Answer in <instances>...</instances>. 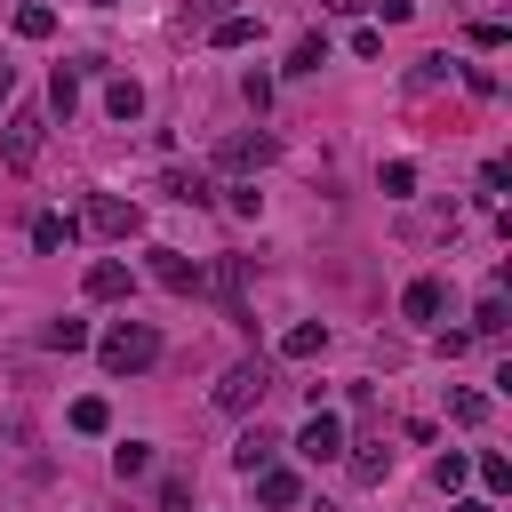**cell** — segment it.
Wrapping results in <instances>:
<instances>
[{
  "label": "cell",
  "mask_w": 512,
  "mask_h": 512,
  "mask_svg": "<svg viewBox=\"0 0 512 512\" xmlns=\"http://www.w3.org/2000/svg\"><path fill=\"white\" fill-rule=\"evenodd\" d=\"M448 512H496V496H464V488H456V496H448Z\"/></svg>",
  "instance_id": "8d00e7d4"
},
{
  "label": "cell",
  "mask_w": 512,
  "mask_h": 512,
  "mask_svg": "<svg viewBox=\"0 0 512 512\" xmlns=\"http://www.w3.org/2000/svg\"><path fill=\"white\" fill-rule=\"evenodd\" d=\"M344 440H352V432H344V416H336V408H312V416L296 424V440H280V448H296L304 464H336V456H344Z\"/></svg>",
  "instance_id": "8992f818"
},
{
  "label": "cell",
  "mask_w": 512,
  "mask_h": 512,
  "mask_svg": "<svg viewBox=\"0 0 512 512\" xmlns=\"http://www.w3.org/2000/svg\"><path fill=\"white\" fill-rule=\"evenodd\" d=\"M272 456H280V440H272V432H264V424H240V440H232V472H240V480H248V472H264V464H272Z\"/></svg>",
  "instance_id": "2e32d148"
},
{
  "label": "cell",
  "mask_w": 512,
  "mask_h": 512,
  "mask_svg": "<svg viewBox=\"0 0 512 512\" xmlns=\"http://www.w3.org/2000/svg\"><path fill=\"white\" fill-rule=\"evenodd\" d=\"M232 8H248V0H184V24H200V32H208V24H216V16H232Z\"/></svg>",
  "instance_id": "1f68e13d"
},
{
  "label": "cell",
  "mask_w": 512,
  "mask_h": 512,
  "mask_svg": "<svg viewBox=\"0 0 512 512\" xmlns=\"http://www.w3.org/2000/svg\"><path fill=\"white\" fill-rule=\"evenodd\" d=\"M144 104H152V96H144V80H128V72H112V80H104V120L136 128V120H144Z\"/></svg>",
  "instance_id": "8fae6325"
},
{
  "label": "cell",
  "mask_w": 512,
  "mask_h": 512,
  "mask_svg": "<svg viewBox=\"0 0 512 512\" xmlns=\"http://www.w3.org/2000/svg\"><path fill=\"white\" fill-rule=\"evenodd\" d=\"M472 472H480V496H504V488H512V464H504L496 448H488V456H480Z\"/></svg>",
  "instance_id": "4dcf8cb0"
},
{
  "label": "cell",
  "mask_w": 512,
  "mask_h": 512,
  "mask_svg": "<svg viewBox=\"0 0 512 512\" xmlns=\"http://www.w3.org/2000/svg\"><path fill=\"white\" fill-rule=\"evenodd\" d=\"M472 48H488V56H496V48H504V24H496V16H480V24H472Z\"/></svg>",
  "instance_id": "e575fe53"
},
{
  "label": "cell",
  "mask_w": 512,
  "mask_h": 512,
  "mask_svg": "<svg viewBox=\"0 0 512 512\" xmlns=\"http://www.w3.org/2000/svg\"><path fill=\"white\" fill-rule=\"evenodd\" d=\"M40 344H48V352H88V344H96V328H88L80 312H56V320L40 328Z\"/></svg>",
  "instance_id": "d6986e66"
},
{
  "label": "cell",
  "mask_w": 512,
  "mask_h": 512,
  "mask_svg": "<svg viewBox=\"0 0 512 512\" xmlns=\"http://www.w3.org/2000/svg\"><path fill=\"white\" fill-rule=\"evenodd\" d=\"M272 160H280V136L272 128H240V136L216 144V176H264Z\"/></svg>",
  "instance_id": "277c9868"
},
{
  "label": "cell",
  "mask_w": 512,
  "mask_h": 512,
  "mask_svg": "<svg viewBox=\"0 0 512 512\" xmlns=\"http://www.w3.org/2000/svg\"><path fill=\"white\" fill-rule=\"evenodd\" d=\"M448 424H464V432H472V424H488V392L456 384V392H448Z\"/></svg>",
  "instance_id": "484cf974"
},
{
  "label": "cell",
  "mask_w": 512,
  "mask_h": 512,
  "mask_svg": "<svg viewBox=\"0 0 512 512\" xmlns=\"http://www.w3.org/2000/svg\"><path fill=\"white\" fill-rule=\"evenodd\" d=\"M40 136H48V104H8V112H0V160H8L16 176H32Z\"/></svg>",
  "instance_id": "3957f363"
},
{
  "label": "cell",
  "mask_w": 512,
  "mask_h": 512,
  "mask_svg": "<svg viewBox=\"0 0 512 512\" xmlns=\"http://www.w3.org/2000/svg\"><path fill=\"white\" fill-rule=\"evenodd\" d=\"M504 184H512V168L504 160H480V200H504Z\"/></svg>",
  "instance_id": "836d02e7"
},
{
  "label": "cell",
  "mask_w": 512,
  "mask_h": 512,
  "mask_svg": "<svg viewBox=\"0 0 512 512\" xmlns=\"http://www.w3.org/2000/svg\"><path fill=\"white\" fill-rule=\"evenodd\" d=\"M224 192V208L232 216H264V192H256V176H232V184H216Z\"/></svg>",
  "instance_id": "f1b7e54d"
},
{
  "label": "cell",
  "mask_w": 512,
  "mask_h": 512,
  "mask_svg": "<svg viewBox=\"0 0 512 512\" xmlns=\"http://www.w3.org/2000/svg\"><path fill=\"white\" fill-rule=\"evenodd\" d=\"M80 80H88L80 64H56V80H48V120H72V112H80Z\"/></svg>",
  "instance_id": "ffe728a7"
},
{
  "label": "cell",
  "mask_w": 512,
  "mask_h": 512,
  "mask_svg": "<svg viewBox=\"0 0 512 512\" xmlns=\"http://www.w3.org/2000/svg\"><path fill=\"white\" fill-rule=\"evenodd\" d=\"M152 496H160V512H200V496H192V480H184V472H160V480H152Z\"/></svg>",
  "instance_id": "4316f807"
},
{
  "label": "cell",
  "mask_w": 512,
  "mask_h": 512,
  "mask_svg": "<svg viewBox=\"0 0 512 512\" xmlns=\"http://www.w3.org/2000/svg\"><path fill=\"white\" fill-rule=\"evenodd\" d=\"M144 272H152L168 296H208V264H192L184 248H144Z\"/></svg>",
  "instance_id": "52a82bcc"
},
{
  "label": "cell",
  "mask_w": 512,
  "mask_h": 512,
  "mask_svg": "<svg viewBox=\"0 0 512 512\" xmlns=\"http://www.w3.org/2000/svg\"><path fill=\"white\" fill-rule=\"evenodd\" d=\"M320 64H336V40H328V32H296V48H288L280 72H288V80H312Z\"/></svg>",
  "instance_id": "5bb4252c"
},
{
  "label": "cell",
  "mask_w": 512,
  "mask_h": 512,
  "mask_svg": "<svg viewBox=\"0 0 512 512\" xmlns=\"http://www.w3.org/2000/svg\"><path fill=\"white\" fill-rule=\"evenodd\" d=\"M160 328L152 320H112V328H96V368L104 376H144V368H160Z\"/></svg>",
  "instance_id": "6da1fadb"
},
{
  "label": "cell",
  "mask_w": 512,
  "mask_h": 512,
  "mask_svg": "<svg viewBox=\"0 0 512 512\" xmlns=\"http://www.w3.org/2000/svg\"><path fill=\"white\" fill-rule=\"evenodd\" d=\"M256 40H264V16L256 8H232V16L208 24V48H256Z\"/></svg>",
  "instance_id": "4fadbf2b"
},
{
  "label": "cell",
  "mask_w": 512,
  "mask_h": 512,
  "mask_svg": "<svg viewBox=\"0 0 512 512\" xmlns=\"http://www.w3.org/2000/svg\"><path fill=\"white\" fill-rule=\"evenodd\" d=\"M456 64H464V56L432 48V56H416V72H408V80H416V88H440V80H456Z\"/></svg>",
  "instance_id": "83f0119b"
},
{
  "label": "cell",
  "mask_w": 512,
  "mask_h": 512,
  "mask_svg": "<svg viewBox=\"0 0 512 512\" xmlns=\"http://www.w3.org/2000/svg\"><path fill=\"white\" fill-rule=\"evenodd\" d=\"M248 488H256V504H264V512H296V504H304V472H296V464H280V456H272L264 472H248Z\"/></svg>",
  "instance_id": "9c48e42d"
},
{
  "label": "cell",
  "mask_w": 512,
  "mask_h": 512,
  "mask_svg": "<svg viewBox=\"0 0 512 512\" xmlns=\"http://www.w3.org/2000/svg\"><path fill=\"white\" fill-rule=\"evenodd\" d=\"M8 24H16V40H56V8H48V0H24Z\"/></svg>",
  "instance_id": "7402d4cb"
},
{
  "label": "cell",
  "mask_w": 512,
  "mask_h": 512,
  "mask_svg": "<svg viewBox=\"0 0 512 512\" xmlns=\"http://www.w3.org/2000/svg\"><path fill=\"white\" fill-rule=\"evenodd\" d=\"M72 240H80V216H56V208L32 216V256H56V248H72Z\"/></svg>",
  "instance_id": "ac0fdd59"
},
{
  "label": "cell",
  "mask_w": 512,
  "mask_h": 512,
  "mask_svg": "<svg viewBox=\"0 0 512 512\" xmlns=\"http://www.w3.org/2000/svg\"><path fill=\"white\" fill-rule=\"evenodd\" d=\"M160 192H168V200H184V208H216V176H208V168H168V176H160Z\"/></svg>",
  "instance_id": "9a60e30c"
},
{
  "label": "cell",
  "mask_w": 512,
  "mask_h": 512,
  "mask_svg": "<svg viewBox=\"0 0 512 512\" xmlns=\"http://www.w3.org/2000/svg\"><path fill=\"white\" fill-rule=\"evenodd\" d=\"M336 464H344L360 488H376V480L392 472V448H384V440H344V456H336Z\"/></svg>",
  "instance_id": "7c38bea8"
},
{
  "label": "cell",
  "mask_w": 512,
  "mask_h": 512,
  "mask_svg": "<svg viewBox=\"0 0 512 512\" xmlns=\"http://www.w3.org/2000/svg\"><path fill=\"white\" fill-rule=\"evenodd\" d=\"M328 16H368V0H320Z\"/></svg>",
  "instance_id": "74e56055"
},
{
  "label": "cell",
  "mask_w": 512,
  "mask_h": 512,
  "mask_svg": "<svg viewBox=\"0 0 512 512\" xmlns=\"http://www.w3.org/2000/svg\"><path fill=\"white\" fill-rule=\"evenodd\" d=\"M368 8H376L384 24H408V16H416V0H368Z\"/></svg>",
  "instance_id": "d590c367"
},
{
  "label": "cell",
  "mask_w": 512,
  "mask_h": 512,
  "mask_svg": "<svg viewBox=\"0 0 512 512\" xmlns=\"http://www.w3.org/2000/svg\"><path fill=\"white\" fill-rule=\"evenodd\" d=\"M264 392H272V360H264V352H240V360L208 384V400H216L224 416H256V408H264Z\"/></svg>",
  "instance_id": "7a4b0ae2"
},
{
  "label": "cell",
  "mask_w": 512,
  "mask_h": 512,
  "mask_svg": "<svg viewBox=\"0 0 512 512\" xmlns=\"http://www.w3.org/2000/svg\"><path fill=\"white\" fill-rule=\"evenodd\" d=\"M80 296H88V304H128V296H136V264H128V256H96V264L80 272Z\"/></svg>",
  "instance_id": "ba28073f"
},
{
  "label": "cell",
  "mask_w": 512,
  "mask_h": 512,
  "mask_svg": "<svg viewBox=\"0 0 512 512\" xmlns=\"http://www.w3.org/2000/svg\"><path fill=\"white\" fill-rule=\"evenodd\" d=\"M80 232H96V240L128 248V240L144 232V208H136V200H120V192H96V200L80 208Z\"/></svg>",
  "instance_id": "5b68a950"
},
{
  "label": "cell",
  "mask_w": 512,
  "mask_h": 512,
  "mask_svg": "<svg viewBox=\"0 0 512 512\" xmlns=\"http://www.w3.org/2000/svg\"><path fill=\"white\" fill-rule=\"evenodd\" d=\"M504 328H512V304H504V288H488L472 304V336H504Z\"/></svg>",
  "instance_id": "603a6c76"
},
{
  "label": "cell",
  "mask_w": 512,
  "mask_h": 512,
  "mask_svg": "<svg viewBox=\"0 0 512 512\" xmlns=\"http://www.w3.org/2000/svg\"><path fill=\"white\" fill-rule=\"evenodd\" d=\"M376 192L384 200H416V160H384L376 168Z\"/></svg>",
  "instance_id": "d4e9b609"
},
{
  "label": "cell",
  "mask_w": 512,
  "mask_h": 512,
  "mask_svg": "<svg viewBox=\"0 0 512 512\" xmlns=\"http://www.w3.org/2000/svg\"><path fill=\"white\" fill-rule=\"evenodd\" d=\"M88 8H120V0H88Z\"/></svg>",
  "instance_id": "ab89813d"
},
{
  "label": "cell",
  "mask_w": 512,
  "mask_h": 512,
  "mask_svg": "<svg viewBox=\"0 0 512 512\" xmlns=\"http://www.w3.org/2000/svg\"><path fill=\"white\" fill-rule=\"evenodd\" d=\"M320 352H328V320H296L280 336V360H320Z\"/></svg>",
  "instance_id": "44dd1931"
},
{
  "label": "cell",
  "mask_w": 512,
  "mask_h": 512,
  "mask_svg": "<svg viewBox=\"0 0 512 512\" xmlns=\"http://www.w3.org/2000/svg\"><path fill=\"white\" fill-rule=\"evenodd\" d=\"M64 424H72L80 440H104V432H112V400H104V392H80V400L64 408Z\"/></svg>",
  "instance_id": "e0dca14e"
},
{
  "label": "cell",
  "mask_w": 512,
  "mask_h": 512,
  "mask_svg": "<svg viewBox=\"0 0 512 512\" xmlns=\"http://www.w3.org/2000/svg\"><path fill=\"white\" fill-rule=\"evenodd\" d=\"M240 96H248V112H272V72H240Z\"/></svg>",
  "instance_id": "d6a6232c"
},
{
  "label": "cell",
  "mask_w": 512,
  "mask_h": 512,
  "mask_svg": "<svg viewBox=\"0 0 512 512\" xmlns=\"http://www.w3.org/2000/svg\"><path fill=\"white\" fill-rule=\"evenodd\" d=\"M16 104V64H0V112Z\"/></svg>",
  "instance_id": "f35d334b"
},
{
  "label": "cell",
  "mask_w": 512,
  "mask_h": 512,
  "mask_svg": "<svg viewBox=\"0 0 512 512\" xmlns=\"http://www.w3.org/2000/svg\"><path fill=\"white\" fill-rule=\"evenodd\" d=\"M440 312H448V280H440V272H416V280L400 288V320H416V328H440Z\"/></svg>",
  "instance_id": "30bf717a"
},
{
  "label": "cell",
  "mask_w": 512,
  "mask_h": 512,
  "mask_svg": "<svg viewBox=\"0 0 512 512\" xmlns=\"http://www.w3.org/2000/svg\"><path fill=\"white\" fill-rule=\"evenodd\" d=\"M112 472L120 480H152V440H112Z\"/></svg>",
  "instance_id": "cb8c5ba5"
},
{
  "label": "cell",
  "mask_w": 512,
  "mask_h": 512,
  "mask_svg": "<svg viewBox=\"0 0 512 512\" xmlns=\"http://www.w3.org/2000/svg\"><path fill=\"white\" fill-rule=\"evenodd\" d=\"M432 480H440V488L456 496V488L472 480V456H464V448H448V456H432Z\"/></svg>",
  "instance_id": "f546056e"
}]
</instances>
